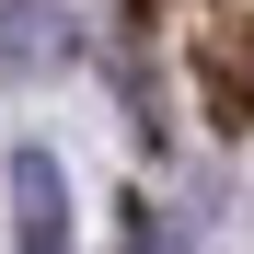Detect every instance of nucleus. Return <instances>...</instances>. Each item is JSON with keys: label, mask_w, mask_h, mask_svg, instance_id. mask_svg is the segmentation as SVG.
<instances>
[{"label": "nucleus", "mask_w": 254, "mask_h": 254, "mask_svg": "<svg viewBox=\"0 0 254 254\" xmlns=\"http://www.w3.org/2000/svg\"><path fill=\"white\" fill-rule=\"evenodd\" d=\"M127 254H185V231H174V220H139V243H127Z\"/></svg>", "instance_id": "obj_3"}, {"label": "nucleus", "mask_w": 254, "mask_h": 254, "mask_svg": "<svg viewBox=\"0 0 254 254\" xmlns=\"http://www.w3.org/2000/svg\"><path fill=\"white\" fill-rule=\"evenodd\" d=\"M81 47L58 0H0V81H35V69H58Z\"/></svg>", "instance_id": "obj_2"}, {"label": "nucleus", "mask_w": 254, "mask_h": 254, "mask_svg": "<svg viewBox=\"0 0 254 254\" xmlns=\"http://www.w3.org/2000/svg\"><path fill=\"white\" fill-rule=\"evenodd\" d=\"M12 243L23 254H81L69 243V174H58V150H12Z\"/></svg>", "instance_id": "obj_1"}]
</instances>
